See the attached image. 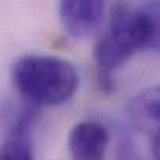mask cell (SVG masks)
<instances>
[{"label":"cell","mask_w":160,"mask_h":160,"mask_svg":"<svg viewBox=\"0 0 160 160\" xmlns=\"http://www.w3.org/2000/svg\"><path fill=\"white\" fill-rule=\"evenodd\" d=\"M160 50V2L143 8L117 3L106 33L95 45V61L101 75H110L140 50Z\"/></svg>","instance_id":"obj_1"},{"label":"cell","mask_w":160,"mask_h":160,"mask_svg":"<svg viewBox=\"0 0 160 160\" xmlns=\"http://www.w3.org/2000/svg\"><path fill=\"white\" fill-rule=\"evenodd\" d=\"M12 82L20 97L34 106H59L79 84L73 64L48 54H27L12 67Z\"/></svg>","instance_id":"obj_2"},{"label":"cell","mask_w":160,"mask_h":160,"mask_svg":"<svg viewBox=\"0 0 160 160\" xmlns=\"http://www.w3.org/2000/svg\"><path fill=\"white\" fill-rule=\"evenodd\" d=\"M104 12V0H61L59 16L64 30L76 39L97 31Z\"/></svg>","instance_id":"obj_3"},{"label":"cell","mask_w":160,"mask_h":160,"mask_svg":"<svg viewBox=\"0 0 160 160\" xmlns=\"http://www.w3.org/2000/svg\"><path fill=\"white\" fill-rule=\"evenodd\" d=\"M72 160H104L109 146V132L98 121H79L68 134Z\"/></svg>","instance_id":"obj_4"},{"label":"cell","mask_w":160,"mask_h":160,"mask_svg":"<svg viewBox=\"0 0 160 160\" xmlns=\"http://www.w3.org/2000/svg\"><path fill=\"white\" fill-rule=\"evenodd\" d=\"M129 115L149 137L152 156L160 160V86L149 87L135 95L129 104Z\"/></svg>","instance_id":"obj_5"},{"label":"cell","mask_w":160,"mask_h":160,"mask_svg":"<svg viewBox=\"0 0 160 160\" xmlns=\"http://www.w3.org/2000/svg\"><path fill=\"white\" fill-rule=\"evenodd\" d=\"M31 121L33 117L28 110L14 120L6 140L0 146V160H34L30 143Z\"/></svg>","instance_id":"obj_6"}]
</instances>
